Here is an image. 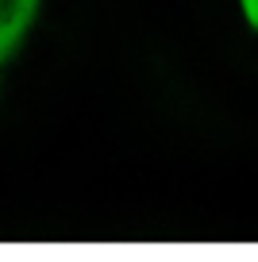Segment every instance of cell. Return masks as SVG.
<instances>
[{"mask_svg": "<svg viewBox=\"0 0 258 262\" xmlns=\"http://www.w3.org/2000/svg\"><path fill=\"white\" fill-rule=\"evenodd\" d=\"M35 12H39V0H0V66L16 54L19 39L35 24Z\"/></svg>", "mask_w": 258, "mask_h": 262, "instance_id": "1", "label": "cell"}, {"mask_svg": "<svg viewBox=\"0 0 258 262\" xmlns=\"http://www.w3.org/2000/svg\"><path fill=\"white\" fill-rule=\"evenodd\" d=\"M243 12H247V24L258 31V0H243Z\"/></svg>", "mask_w": 258, "mask_h": 262, "instance_id": "2", "label": "cell"}]
</instances>
